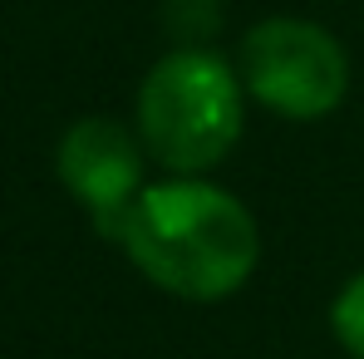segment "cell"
<instances>
[{
	"label": "cell",
	"mask_w": 364,
	"mask_h": 359,
	"mask_svg": "<svg viewBox=\"0 0 364 359\" xmlns=\"http://www.w3.org/2000/svg\"><path fill=\"white\" fill-rule=\"evenodd\" d=\"M330 335L350 359H364V271H355L330 300Z\"/></svg>",
	"instance_id": "cell-5"
},
{
	"label": "cell",
	"mask_w": 364,
	"mask_h": 359,
	"mask_svg": "<svg viewBox=\"0 0 364 359\" xmlns=\"http://www.w3.org/2000/svg\"><path fill=\"white\" fill-rule=\"evenodd\" d=\"M143 163H148L143 138L128 133L119 119H104V114L74 119L64 128L60 148H55V173H60L64 192L89 212L94 232L104 241L119 237L128 207L148 187Z\"/></svg>",
	"instance_id": "cell-4"
},
{
	"label": "cell",
	"mask_w": 364,
	"mask_h": 359,
	"mask_svg": "<svg viewBox=\"0 0 364 359\" xmlns=\"http://www.w3.org/2000/svg\"><path fill=\"white\" fill-rule=\"evenodd\" d=\"M133 119L148 163H163L168 178H207L242 143V74L207 45L168 50L143 74Z\"/></svg>",
	"instance_id": "cell-2"
},
{
	"label": "cell",
	"mask_w": 364,
	"mask_h": 359,
	"mask_svg": "<svg viewBox=\"0 0 364 359\" xmlns=\"http://www.w3.org/2000/svg\"><path fill=\"white\" fill-rule=\"evenodd\" d=\"M114 246L163 296L212 305L256 276L261 227L242 197L212 178H163L138 192Z\"/></svg>",
	"instance_id": "cell-1"
},
{
	"label": "cell",
	"mask_w": 364,
	"mask_h": 359,
	"mask_svg": "<svg viewBox=\"0 0 364 359\" xmlns=\"http://www.w3.org/2000/svg\"><path fill=\"white\" fill-rule=\"evenodd\" d=\"M242 89L271 114L291 123H315L335 114L350 94L345 45L301 15H266L246 30L237 55Z\"/></svg>",
	"instance_id": "cell-3"
}]
</instances>
